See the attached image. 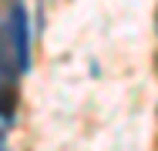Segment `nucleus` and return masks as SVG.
Segmentation results:
<instances>
[{"label": "nucleus", "instance_id": "nucleus-1", "mask_svg": "<svg viewBox=\"0 0 158 151\" xmlns=\"http://www.w3.org/2000/svg\"><path fill=\"white\" fill-rule=\"evenodd\" d=\"M27 67H31V24L24 3L14 0L0 17V71L17 77Z\"/></svg>", "mask_w": 158, "mask_h": 151}, {"label": "nucleus", "instance_id": "nucleus-2", "mask_svg": "<svg viewBox=\"0 0 158 151\" xmlns=\"http://www.w3.org/2000/svg\"><path fill=\"white\" fill-rule=\"evenodd\" d=\"M155 30H158V14H155Z\"/></svg>", "mask_w": 158, "mask_h": 151}]
</instances>
